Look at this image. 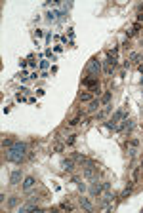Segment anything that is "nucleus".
Masks as SVG:
<instances>
[{"label": "nucleus", "mask_w": 143, "mask_h": 213, "mask_svg": "<svg viewBox=\"0 0 143 213\" xmlns=\"http://www.w3.org/2000/svg\"><path fill=\"white\" fill-rule=\"evenodd\" d=\"M139 173H141V168H135V169H134V173H132V183H137Z\"/></svg>", "instance_id": "2eb2a0df"}, {"label": "nucleus", "mask_w": 143, "mask_h": 213, "mask_svg": "<svg viewBox=\"0 0 143 213\" xmlns=\"http://www.w3.org/2000/svg\"><path fill=\"white\" fill-rule=\"evenodd\" d=\"M126 150H128V156H130V158H134L135 154L139 152V141H137V139H132V141H128V147H126Z\"/></svg>", "instance_id": "f03ea898"}, {"label": "nucleus", "mask_w": 143, "mask_h": 213, "mask_svg": "<svg viewBox=\"0 0 143 213\" xmlns=\"http://www.w3.org/2000/svg\"><path fill=\"white\" fill-rule=\"evenodd\" d=\"M73 160H76L78 164H86V162H88V158H86L84 154H80V152H74L73 154Z\"/></svg>", "instance_id": "9b49d317"}, {"label": "nucleus", "mask_w": 143, "mask_h": 213, "mask_svg": "<svg viewBox=\"0 0 143 213\" xmlns=\"http://www.w3.org/2000/svg\"><path fill=\"white\" fill-rule=\"evenodd\" d=\"M63 149H65V147H63L61 143H55V145H53V150H55V152H61Z\"/></svg>", "instance_id": "b1692460"}, {"label": "nucleus", "mask_w": 143, "mask_h": 213, "mask_svg": "<svg viewBox=\"0 0 143 213\" xmlns=\"http://www.w3.org/2000/svg\"><path fill=\"white\" fill-rule=\"evenodd\" d=\"M74 141H76V135H69L65 139V145H74Z\"/></svg>", "instance_id": "aec40b11"}, {"label": "nucleus", "mask_w": 143, "mask_h": 213, "mask_svg": "<svg viewBox=\"0 0 143 213\" xmlns=\"http://www.w3.org/2000/svg\"><path fill=\"white\" fill-rule=\"evenodd\" d=\"M21 179H23V173H21V169H13V171L10 173V183H12V185H19Z\"/></svg>", "instance_id": "39448f33"}, {"label": "nucleus", "mask_w": 143, "mask_h": 213, "mask_svg": "<svg viewBox=\"0 0 143 213\" xmlns=\"http://www.w3.org/2000/svg\"><path fill=\"white\" fill-rule=\"evenodd\" d=\"M99 71H101V63H99L97 59H92L90 63H88V73H90L92 76H95Z\"/></svg>", "instance_id": "20e7f679"}, {"label": "nucleus", "mask_w": 143, "mask_h": 213, "mask_svg": "<svg viewBox=\"0 0 143 213\" xmlns=\"http://www.w3.org/2000/svg\"><path fill=\"white\" fill-rule=\"evenodd\" d=\"M141 171H143V160H141Z\"/></svg>", "instance_id": "bb28decb"}, {"label": "nucleus", "mask_w": 143, "mask_h": 213, "mask_svg": "<svg viewBox=\"0 0 143 213\" xmlns=\"http://www.w3.org/2000/svg\"><path fill=\"white\" fill-rule=\"evenodd\" d=\"M34 209H36V204H34V202H31V204H27V205H23V207H21V213H23V211H34Z\"/></svg>", "instance_id": "4468645a"}, {"label": "nucleus", "mask_w": 143, "mask_h": 213, "mask_svg": "<svg viewBox=\"0 0 143 213\" xmlns=\"http://www.w3.org/2000/svg\"><path fill=\"white\" fill-rule=\"evenodd\" d=\"M82 84H84L86 86V88H92V89H94V88H97V78H95V76H92V78H86V80L84 82H82Z\"/></svg>", "instance_id": "6e6552de"}, {"label": "nucleus", "mask_w": 143, "mask_h": 213, "mask_svg": "<svg viewBox=\"0 0 143 213\" xmlns=\"http://www.w3.org/2000/svg\"><path fill=\"white\" fill-rule=\"evenodd\" d=\"M113 71H114V67H109V65H105V68H103V74H113Z\"/></svg>", "instance_id": "412c9836"}, {"label": "nucleus", "mask_w": 143, "mask_h": 213, "mask_svg": "<svg viewBox=\"0 0 143 213\" xmlns=\"http://www.w3.org/2000/svg\"><path fill=\"white\" fill-rule=\"evenodd\" d=\"M109 101H111V91H105V93H103V97H101V103L103 105H109Z\"/></svg>", "instance_id": "a211bd4d"}, {"label": "nucleus", "mask_w": 143, "mask_h": 213, "mask_svg": "<svg viewBox=\"0 0 143 213\" xmlns=\"http://www.w3.org/2000/svg\"><path fill=\"white\" fill-rule=\"evenodd\" d=\"M61 169H63V171H73V169H74V160H73V158L63 160L61 162Z\"/></svg>", "instance_id": "423d86ee"}, {"label": "nucleus", "mask_w": 143, "mask_h": 213, "mask_svg": "<svg viewBox=\"0 0 143 213\" xmlns=\"http://www.w3.org/2000/svg\"><path fill=\"white\" fill-rule=\"evenodd\" d=\"M78 122H80V118H78V116H74L73 120H69V126H78Z\"/></svg>", "instance_id": "393cba45"}, {"label": "nucleus", "mask_w": 143, "mask_h": 213, "mask_svg": "<svg viewBox=\"0 0 143 213\" xmlns=\"http://www.w3.org/2000/svg\"><path fill=\"white\" fill-rule=\"evenodd\" d=\"M59 207H61V209H67V211H73V205H71L69 202H63V204L59 205Z\"/></svg>", "instance_id": "4be33fe9"}, {"label": "nucleus", "mask_w": 143, "mask_h": 213, "mask_svg": "<svg viewBox=\"0 0 143 213\" xmlns=\"http://www.w3.org/2000/svg\"><path fill=\"white\" fill-rule=\"evenodd\" d=\"M141 46H143V38H141Z\"/></svg>", "instance_id": "cd10ccee"}, {"label": "nucleus", "mask_w": 143, "mask_h": 213, "mask_svg": "<svg viewBox=\"0 0 143 213\" xmlns=\"http://www.w3.org/2000/svg\"><path fill=\"white\" fill-rule=\"evenodd\" d=\"M99 105H101V101H99V99H92V101H90V107H88V110H90V112H94V110H97Z\"/></svg>", "instance_id": "f8f14e48"}, {"label": "nucleus", "mask_w": 143, "mask_h": 213, "mask_svg": "<svg viewBox=\"0 0 143 213\" xmlns=\"http://www.w3.org/2000/svg\"><path fill=\"white\" fill-rule=\"evenodd\" d=\"M78 202H80V205L86 209V211H94V205H92V202L88 200V198H80Z\"/></svg>", "instance_id": "1a4fd4ad"}, {"label": "nucleus", "mask_w": 143, "mask_h": 213, "mask_svg": "<svg viewBox=\"0 0 143 213\" xmlns=\"http://www.w3.org/2000/svg\"><path fill=\"white\" fill-rule=\"evenodd\" d=\"M109 110H111V107H109V105H105V109H103L101 112H97V120H101V118H105V116H107V112H109Z\"/></svg>", "instance_id": "f3484780"}, {"label": "nucleus", "mask_w": 143, "mask_h": 213, "mask_svg": "<svg viewBox=\"0 0 143 213\" xmlns=\"http://www.w3.org/2000/svg\"><path fill=\"white\" fill-rule=\"evenodd\" d=\"M103 190H105L103 183H97V179H95V181H92V186H90V194H92V196H99Z\"/></svg>", "instance_id": "7ed1b4c3"}, {"label": "nucleus", "mask_w": 143, "mask_h": 213, "mask_svg": "<svg viewBox=\"0 0 143 213\" xmlns=\"http://www.w3.org/2000/svg\"><path fill=\"white\" fill-rule=\"evenodd\" d=\"M17 204H19V196H12L10 202H8V207H15Z\"/></svg>", "instance_id": "dca6fc26"}, {"label": "nucleus", "mask_w": 143, "mask_h": 213, "mask_svg": "<svg viewBox=\"0 0 143 213\" xmlns=\"http://www.w3.org/2000/svg\"><path fill=\"white\" fill-rule=\"evenodd\" d=\"M80 101H82V103H88V101H92V93H82V95H80Z\"/></svg>", "instance_id": "6ab92c4d"}, {"label": "nucleus", "mask_w": 143, "mask_h": 213, "mask_svg": "<svg viewBox=\"0 0 143 213\" xmlns=\"http://www.w3.org/2000/svg\"><path fill=\"white\" fill-rule=\"evenodd\" d=\"M139 10H141V12H143V4H141V6H139Z\"/></svg>", "instance_id": "a878e982"}, {"label": "nucleus", "mask_w": 143, "mask_h": 213, "mask_svg": "<svg viewBox=\"0 0 143 213\" xmlns=\"http://www.w3.org/2000/svg\"><path fill=\"white\" fill-rule=\"evenodd\" d=\"M34 185H36L34 177H31V175H29V177H25V179H23V189H25V190H31Z\"/></svg>", "instance_id": "0eeeda50"}, {"label": "nucleus", "mask_w": 143, "mask_h": 213, "mask_svg": "<svg viewBox=\"0 0 143 213\" xmlns=\"http://www.w3.org/2000/svg\"><path fill=\"white\" fill-rule=\"evenodd\" d=\"M25 152H27V143L17 141V143H13V145L8 149V152H6V160L13 162V164H21V162L25 160Z\"/></svg>", "instance_id": "f257e3e1"}, {"label": "nucleus", "mask_w": 143, "mask_h": 213, "mask_svg": "<svg viewBox=\"0 0 143 213\" xmlns=\"http://www.w3.org/2000/svg\"><path fill=\"white\" fill-rule=\"evenodd\" d=\"M134 185H135V183H130V185H128L126 189L122 190V194H120V200H126V198L130 196V194H132V190H134Z\"/></svg>", "instance_id": "9d476101"}, {"label": "nucleus", "mask_w": 143, "mask_h": 213, "mask_svg": "<svg viewBox=\"0 0 143 213\" xmlns=\"http://www.w3.org/2000/svg\"><path fill=\"white\" fill-rule=\"evenodd\" d=\"M12 145H13V141H12V139H2V147H4V149H6V147L10 149Z\"/></svg>", "instance_id": "5701e85b"}, {"label": "nucleus", "mask_w": 143, "mask_h": 213, "mask_svg": "<svg viewBox=\"0 0 143 213\" xmlns=\"http://www.w3.org/2000/svg\"><path fill=\"white\" fill-rule=\"evenodd\" d=\"M114 198V194H111L109 190H105V194H103V204H111Z\"/></svg>", "instance_id": "ddd939ff"}]
</instances>
